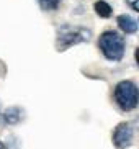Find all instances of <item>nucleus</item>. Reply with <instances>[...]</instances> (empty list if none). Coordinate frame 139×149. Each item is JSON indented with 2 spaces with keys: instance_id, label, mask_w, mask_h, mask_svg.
Wrapping results in <instances>:
<instances>
[{
  "instance_id": "nucleus-1",
  "label": "nucleus",
  "mask_w": 139,
  "mask_h": 149,
  "mask_svg": "<svg viewBox=\"0 0 139 149\" xmlns=\"http://www.w3.org/2000/svg\"><path fill=\"white\" fill-rule=\"evenodd\" d=\"M101 53L110 61H120L124 54V40L116 31H105L98 41Z\"/></svg>"
},
{
  "instance_id": "nucleus-2",
  "label": "nucleus",
  "mask_w": 139,
  "mask_h": 149,
  "mask_svg": "<svg viewBox=\"0 0 139 149\" xmlns=\"http://www.w3.org/2000/svg\"><path fill=\"white\" fill-rule=\"evenodd\" d=\"M90 38H92V33L87 28L65 25V26L59 28V31H57V48L65 49V48H69V46H72V44L88 41Z\"/></svg>"
},
{
  "instance_id": "nucleus-3",
  "label": "nucleus",
  "mask_w": 139,
  "mask_h": 149,
  "mask_svg": "<svg viewBox=\"0 0 139 149\" xmlns=\"http://www.w3.org/2000/svg\"><path fill=\"white\" fill-rule=\"evenodd\" d=\"M115 100L121 110L129 111V110L136 108V105H138V88H136V85L129 80L120 82L115 88Z\"/></svg>"
},
{
  "instance_id": "nucleus-4",
  "label": "nucleus",
  "mask_w": 139,
  "mask_h": 149,
  "mask_svg": "<svg viewBox=\"0 0 139 149\" xmlns=\"http://www.w3.org/2000/svg\"><path fill=\"white\" fill-rule=\"evenodd\" d=\"M113 143L118 149H126L133 143V128L128 123H121L113 131Z\"/></svg>"
},
{
  "instance_id": "nucleus-5",
  "label": "nucleus",
  "mask_w": 139,
  "mask_h": 149,
  "mask_svg": "<svg viewBox=\"0 0 139 149\" xmlns=\"http://www.w3.org/2000/svg\"><path fill=\"white\" fill-rule=\"evenodd\" d=\"M118 26L121 28L124 33L133 35V33L138 31V22L133 17H129V15H121V17H118Z\"/></svg>"
},
{
  "instance_id": "nucleus-6",
  "label": "nucleus",
  "mask_w": 139,
  "mask_h": 149,
  "mask_svg": "<svg viewBox=\"0 0 139 149\" xmlns=\"http://www.w3.org/2000/svg\"><path fill=\"white\" fill-rule=\"evenodd\" d=\"M2 116H3L5 125H17V123L22 121L23 111H22V108H18V107H12V108H8Z\"/></svg>"
},
{
  "instance_id": "nucleus-7",
  "label": "nucleus",
  "mask_w": 139,
  "mask_h": 149,
  "mask_svg": "<svg viewBox=\"0 0 139 149\" xmlns=\"http://www.w3.org/2000/svg\"><path fill=\"white\" fill-rule=\"evenodd\" d=\"M95 12H97V15H100L101 18H108V17H111L113 8L110 7V3H106L103 0H98L95 3Z\"/></svg>"
},
{
  "instance_id": "nucleus-8",
  "label": "nucleus",
  "mask_w": 139,
  "mask_h": 149,
  "mask_svg": "<svg viewBox=\"0 0 139 149\" xmlns=\"http://www.w3.org/2000/svg\"><path fill=\"white\" fill-rule=\"evenodd\" d=\"M43 10H56L61 3V0H38Z\"/></svg>"
},
{
  "instance_id": "nucleus-9",
  "label": "nucleus",
  "mask_w": 139,
  "mask_h": 149,
  "mask_svg": "<svg viewBox=\"0 0 139 149\" xmlns=\"http://www.w3.org/2000/svg\"><path fill=\"white\" fill-rule=\"evenodd\" d=\"M126 3L129 5L134 12H138V10H139V0H126Z\"/></svg>"
},
{
  "instance_id": "nucleus-10",
  "label": "nucleus",
  "mask_w": 139,
  "mask_h": 149,
  "mask_svg": "<svg viewBox=\"0 0 139 149\" xmlns=\"http://www.w3.org/2000/svg\"><path fill=\"white\" fill-rule=\"evenodd\" d=\"M0 149H7V148H5V146L2 144V143H0Z\"/></svg>"
}]
</instances>
